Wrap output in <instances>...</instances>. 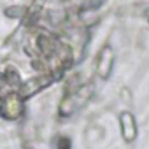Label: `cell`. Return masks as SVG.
<instances>
[{
  "label": "cell",
  "mask_w": 149,
  "mask_h": 149,
  "mask_svg": "<svg viewBox=\"0 0 149 149\" xmlns=\"http://www.w3.org/2000/svg\"><path fill=\"white\" fill-rule=\"evenodd\" d=\"M121 126H123V137L126 140H133L135 135H137V126H135L133 116L130 112H125L121 116Z\"/></svg>",
  "instance_id": "obj_1"
}]
</instances>
